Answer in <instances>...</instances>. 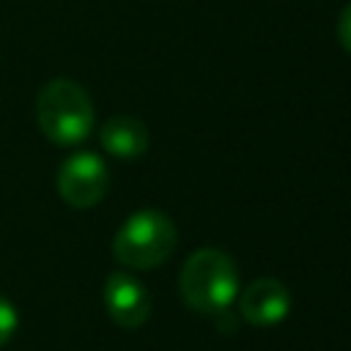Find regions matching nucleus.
Instances as JSON below:
<instances>
[{"label":"nucleus","mask_w":351,"mask_h":351,"mask_svg":"<svg viewBox=\"0 0 351 351\" xmlns=\"http://www.w3.org/2000/svg\"><path fill=\"white\" fill-rule=\"evenodd\" d=\"M178 291L186 307H192L195 313H203L208 318L228 313L239 296L236 261L217 247L192 252L181 266Z\"/></svg>","instance_id":"obj_1"},{"label":"nucleus","mask_w":351,"mask_h":351,"mask_svg":"<svg viewBox=\"0 0 351 351\" xmlns=\"http://www.w3.org/2000/svg\"><path fill=\"white\" fill-rule=\"evenodd\" d=\"M36 121L55 145H77L93 132V101L88 90L66 77L49 80L36 96Z\"/></svg>","instance_id":"obj_2"},{"label":"nucleus","mask_w":351,"mask_h":351,"mask_svg":"<svg viewBox=\"0 0 351 351\" xmlns=\"http://www.w3.org/2000/svg\"><path fill=\"white\" fill-rule=\"evenodd\" d=\"M178 244L176 222L159 208H140L126 217L115 230L112 255L129 269H154L162 266Z\"/></svg>","instance_id":"obj_3"},{"label":"nucleus","mask_w":351,"mask_h":351,"mask_svg":"<svg viewBox=\"0 0 351 351\" xmlns=\"http://www.w3.org/2000/svg\"><path fill=\"white\" fill-rule=\"evenodd\" d=\"M58 195L74 208L96 206L110 186L107 162L93 151H77L58 167Z\"/></svg>","instance_id":"obj_4"},{"label":"nucleus","mask_w":351,"mask_h":351,"mask_svg":"<svg viewBox=\"0 0 351 351\" xmlns=\"http://www.w3.org/2000/svg\"><path fill=\"white\" fill-rule=\"evenodd\" d=\"M104 307L118 326L137 329L151 315V293L134 274L110 271L104 280Z\"/></svg>","instance_id":"obj_5"},{"label":"nucleus","mask_w":351,"mask_h":351,"mask_svg":"<svg viewBox=\"0 0 351 351\" xmlns=\"http://www.w3.org/2000/svg\"><path fill=\"white\" fill-rule=\"evenodd\" d=\"M239 315L252 326H274L291 313V291L277 277L252 280L239 296Z\"/></svg>","instance_id":"obj_6"},{"label":"nucleus","mask_w":351,"mask_h":351,"mask_svg":"<svg viewBox=\"0 0 351 351\" xmlns=\"http://www.w3.org/2000/svg\"><path fill=\"white\" fill-rule=\"evenodd\" d=\"M101 148L118 159H137L148 151V126L134 115H112L99 132Z\"/></svg>","instance_id":"obj_7"},{"label":"nucleus","mask_w":351,"mask_h":351,"mask_svg":"<svg viewBox=\"0 0 351 351\" xmlns=\"http://www.w3.org/2000/svg\"><path fill=\"white\" fill-rule=\"evenodd\" d=\"M16 324H19V315H16V307L5 299V296H0V348L14 337V332H16Z\"/></svg>","instance_id":"obj_8"},{"label":"nucleus","mask_w":351,"mask_h":351,"mask_svg":"<svg viewBox=\"0 0 351 351\" xmlns=\"http://www.w3.org/2000/svg\"><path fill=\"white\" fill-rule=\"evenodd\" d=\"M337 41L351 55V3H346L340 16H337Z\"/></svg>","instance_id":"obj_9"}]
</instances>
